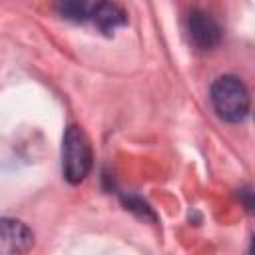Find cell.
I'll use <instances>...</instances> for the list:
<instances>
[{
    "label": "cell",
    "instance_id": "2",
    "mask_svg": "<svg viewBox=\"0 0 255 255\" xmlns=\"http://www.w3.org/2000/svg\"><path fill=\"white\" fill-rule=\"evenodd\" d=\"M92 145L80 126H68L62 139V169L70 183H80L92 169Z\"/></svg>",
    "mask_w": 255,
    "mask_h": 255
},
{
    "label": "cell",
    "instance_id": "5",
    "mask_svg": "<svg viewBox=\"0 0 255 255\" xmlns=\"http://www.w3.org/2000/svg\"><path fill=\"white\" fill-rule=\"evenodd\" d=\"M90 20L94 22V26L106 34V36H112L118 28L126 26L128 22V14L126 10L114 2V0H98L92 8H90Z\"/></svg>",
    "mask_w": 255,
    "mask_h": 255
},
{
    "label": "cell",
    "instance_id": "7",
    "mask_svg": "<svg viewBox=\"0 0 255 255\" xmlns=\"http://www.w3.org/2000/svg\"><path fill=\"white\" fill-rule=\"evenodd\" d=\"M124 203H126V207H128V209L137 211L141 217H151V219H153V213L149 211V207H147V203H145V201H141V199H137V197L129 195V197H124Z\"/></svg>",
    "mask_w": 255,
    "mask_h": 255
},
{
    "label": "cell",
    "instance_id": "1",
    "mask_svg": "<svg viewBox=\"0 0 255 255\" xmlns=\"http://www.w3.org/2000/svg\"><path fill=\"white\" fill-rule=\"evenodd\" d=\"M211 104L217 116L229 124L243 122L249 114V92L235 76H221L211 84Z\"/></svg>",
    "mask_w": 255,
    "mask_h": 255
},
{
    "label": "cell",
    "instance_id": "3",
    "mask_svg": "<svg viewBox=\"0 0 255 255\" xmlns=\"http://www.w3.org/2000/svg\"><path fill=\"white\" fill-rule=\"evenodd\" d=\"M34 245V233L32 229L10 217L0 219V255H20L30 251Z\"/></svg>",
    "mask_w": 255,
    "mask_h": 255
},
{
    "label": "cell",
    "instance_id": "4",
    "mask_svg": "<svg viewBox=\"0 0 255 255\" xmlns=\"http://www.w3.org/2000/svg\"><path fill=\"white\" fill-rule=\"evenodd\" d=\"M187 32L193 46L199 50H211L221 40V28L219 24L203 10H191L187 18Z\"/></svg>",
    "mask_w": 255,
    "mask_h": 255
},
{
    "label": "cell",
    "instance_id": "6",
    "mask_svg": "<svg viewBox=\"0 0 255 255\" xmlns=\"http://www.w3.org/2000/svg\"><path fill=\"white\" fill-rule=\"evenodd\" d=\"M58 14L70 22H84L90 18V4L88 0H54Z\"/></svg>",
    "mask_w": 255,
    "mask_h": 255
}]
</instances>
